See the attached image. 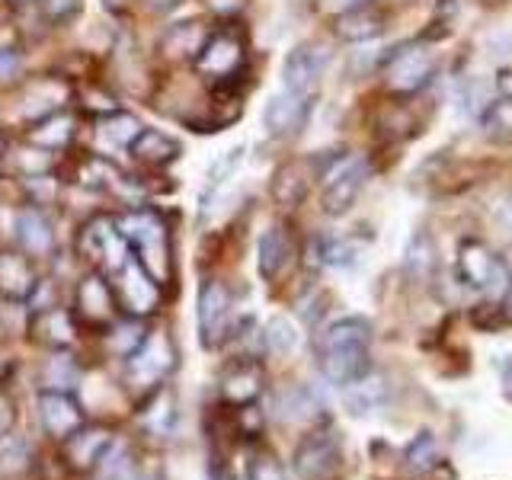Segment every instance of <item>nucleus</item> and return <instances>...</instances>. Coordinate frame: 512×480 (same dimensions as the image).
Listing matches in <instances>:
<instances>
[{"label":"nucleus","mask_w":512,"mask_h":480,"mask_svg":"<svg viewBox=\"0 0 512 480\" xmlns=\"http://www.w3.org/2000/svg\"><path fill=\"white\" fill-rule=\"evenodd\" d=\"M407 266L413 276L426 279L432 269H436V250H432V240L426 234H416L413 244L407 247Z\"/></svg>","instance_id":"c756f323"},{"label":"nucleus","mask_w":512,"mask_h":480,"mask_svg":"<svg viewBox=\"0 0 512 480\" xmlns=\"http://www.w3.org/2000/svg\"><path fill=\"white\" fill-rule=\"evenodd\" d=\"M228 317H231V292L224 282L208 279L199 292V333L202 343L212 349L224 340V330H228Z\"/></svg>","instance_id":"f8f14e48"},{"label":"nucleus","mask_w":512,"mask_h":480,"mask_svg":"<svg viewBox=\"0 0 512 480\" xmlns=\"http://www.w3.org/2000/svg\"><path fill=\"white\" fill-rule=\"evenodd\" d=\"M100 135L109 138L116 148H132V141L141 135V122L128 112H112L109 119L100 122Z\"/></svg>","instance_id":"cd10ccee"},{"label":"nucleus","mask_w":512,"mask_h":480,"mask_svg":"<svg viewBox=\"0 0 512 480\" xmlns=\"http://www.w3.org/2000/svg\"><path fill=\"white\" fill-rule=\"evenodd\" d=\"M39 7H42V13L48 16V20H68L71 13H77V7H80V0H39Z\"/></svg>","instance_id":"c9c22d12"},{"label":"nucleus","mask_w":512,"mask_h":480,"mask_svg":"<svg viewBox=\"0 0 512 480\" xmlns=\"http://www.w3.org/2000/svg\"><path fill=\"white\" fill-rule=\"evenodd\" d=\"M311 106H314L311 96H304V93H292V90L276 93L263 109L266 132L276 135V138H288V135L301 132L304 122H308V116H311Z\"/></svg>","instance_id":"ddd939ff"},{"label":"nucleus","mask_w":512,"mask_h":480,"mask_svg":"<svg viewBox=\"0 0 512 480\" xmlns=\"http://www.w3.org/2000/svg\"><path fill=\"white\" fill-rule=\"evenodd\" d=\"M4 333H7V327H4V320H0V340H4Z\"/></svg>","instance_id":"a18cd8bd"},{"label":"nucleus","mask_w":512,"mask_h":480,"mask_svg":"<svg viewBox=\"0 0 512 480\" xmlns=\"http://www.w3.org/2000/svg\"><path fill=\"white\" fill-rule=\"evenodd\" d=\"M304 192H308V170H304V164H282L276 176H272V199L282 208L298 205Z\"/></svg>","instance_id":"393cba45"},{"label":"nucleus","mask_w":512,"mask_h":480,"mask_svg":"<svg viewBox=\"0 0 512 480\" xmlns=\"http://www.w3.org/2000/svg\"><path fill=\"white\" fill-rule=\"evenodd\" d=\"M13 420H16V410L7 397H0V436H7V432L13 429Z\"/></svg>","instance_id":"e433bc0d"},{"label":"nucleus","mask_w":512,"mask_h":480,"mask_svg":"<svg viewBox=\"0 0 512 480\" xmlns=\"http://www.w3.org/2000/svg\"><path fill=\"white\" fill-rule=\"evenodd\" d=\"M39 288V272L26 253L0 250V298L7 301H29Z\"/></svg>","instance_id":"dca6fc26"},{"label":"nucleus","mask_w":512,"mask_h":480,"mask_svg":"<svg viewBox=\"0 0 512 480\" xmlns=\"http://www.w3.org/2000/svg\"><path fill=\"white\" fill-rule=\"evenodd\" d=\"M404 458H407L410 471L429 474V471H436L442 464V445H439L436 436H432V432H420V436H413V442L407 445Z\"/></svg>","instance_id":"a878e982"},{"label":"nucleus","mask_w":512,"mask_h":480,"mask_svg":"<svg viewBox=\"0 0 512 480\" xmlns=\"http://www.w3.org/2000/svg\"><path fill=\"white\" fill-rule=\"evenodd\" d=\"M176 151H180V144H176L170 135L157 132V128H141V135L132 141V154L148 167L170 164V160L176 157Z\"/></svg>","instance_id":"b1692460"},{"label":"nucleus","mask_w":512,"mask_h":480,"mask_svg":"<svg viewBox=\"0 0 512 480\" xmlns=\"http://www.w3.org/2000/svg\"><path fill=\"white\" fill-rule=\"evenodd\" d=\"M23 77V55L16 48H0V87H10Z\"/></svg>","instance_id":"72a5a7b5"},{"label":"nucleus","mask_w":512,"mask_h":480,"mask_svg":"<svg viewBox=\"0 0 512 480\" xmlns=\"http://www.w3.org/2000/svg\"><path fill=\"white\" fill-rule=\"evenodd\" d=\"M432 74H436V58H432V52H426L423 45L397 48L388 58V64H384V84L400 96L420 93L432 80Z\"/></svg>","instance_id":"6e6552de"},{"label":"nucleus","mask_w":512,"mask_h":480,"mask_svg":"<svg viewBox=\"0 0 512 480\" xmlns=\"http://www.w3.org/2000/svg\"><path fill=\"white\" fill-rule=\"evenodd\" d=\"M496 90H500L503 100H512V68L496 74Z\"/></svg>","instance_id":"4c0bfd02"},{"label":"nucleus","mask_w":512,"mask_h":480,"mask_svg":"<svg viewBox=\"0 0 512 480\" xmlns=\"http://www.w3.org/2000/svg\"><path fill=\"white\" fill-rule=\"evenodd\" d=\"M295 263V240L288 234L285 224H272V228L260 237V272L263 279L276 282L285 276Z\"/></svg>","instance_id":"f3484780"},{"label":"nucleus","mask_w":512,"mask_h":480,"mask_svg":"<svg viewBox=\"0 0 512 480\" xmlns=\"http://www.w3.org/2000/svg\"><path fill=\"white\" fill-rule=\"evenodd\" d=\"M119 231L125 237L128 250L135 253V260L148 269V276L160 285L170 279V240H167V224L151 208H138L128 212L119 221Z\"/></svg>","instance_id":"f03ea898"},{"label":"nucleus","mask_w":512,"mask_h":480,"mask_svg":"<svg viewBox=\"0 0 512 480\" xmlns=\"http://www.w3.org/2000/svg\"><path fill=\"white\" fill-rule=\"evenodd\" d=\"M320 256H324V263H330V266H346L349 260H352V247L346 244V240H324L320 244Z\"/></svg>","instance_id":"f704fd0d"},{"label":"nucleus","mask_w":512,"mask_h":480,"mask_svg":"<svg viewBox=\"0 0 512 480\" xmlns=\"http://www.w3.org/2000/svg\"><path fill=\"white\" fill-rule=\"evenodd\" d=\"M103 4H106V7H109V10H116V7H119V4H122V0H103Z\"/></svg>","instance_id":"c03bdc74"},{"label":"nucleus","mask_w":512,"mask_h":480,"mask_svg":"<svg viewBox=\"0 0 512 480\" xmlns=\"http://www.w3.org/2000/svg\"><path fill=\"white\" fill-rule=\"evenodd\" d=\"M16 240H20V247L32 256H48L55 250L52 221L42 212H36V208H26V212L16 218Z\"/></svg>","instance_id":"5701e85b"},{"label":"nucleus","mask_w":512,"mask_h":480,"mask_svg":"<svg viewBox=\"0 0 512 480\" xmlns=\"http://www.w3.org/2000/svg\"><path fill=\"white\" fill-rule=\"evenodd\" d=\"M458 279L474 288V292L487 295H506L509 288V269L487 244L480 240H464L458 247Z\"/></svg>","instance_id":"39448f33"},{"label":"nucleus","mask_w":512,"mask_h":480,"mask_svg":"<svg viewBox=\"0 0 512 480\" xmlns=\"http://www.w3.org/2000/svg\"><path fill=\"white\" fill-rule=\"evenodd\" d=\"M368 180V160L362 157H336V164L324 173V192H320V208L327 215L340 218L356 205L359 192Z\"/></svg>","instance_id":"423d86ee"},{"label":"nucleus","mask_w":512,"mask_h":480,"mask_svg":"<svg viewBox=\"0 0 512 480\" xmlns=\"http://www.w3.org/2000/svg\"><path fill=\"white\" fill-rule=\"evenodd\" d=\"M202 45H205V32H202V26H196V23H180V26H173V29L167 32V39H164V55L173 58V61H180V58H196Z\"/></svg>","instance_id":"bb28decb"},{"label":"nucleus","mask_w":512,"mask_h":480,"mask_svg":"<svg viewBox=\"0 0 512 480\" xmlns=\"http://www.w3.org/2000/svg\"><path fill=\"white\" fill-rule=\"evenodd\" d=\"M77 135V119L71 112L55 109L36 122V128H29V144H39L45 151H61L68 148L71 138Z\"/></svg>","instance_id":"412c9836"},{"label":"nucleus","mask_w":512,"mask_h":480,"mask_svg":"<svg viewBox=\"0 0 512 480\" xmlns=\"http://www.w3.org/2000/svg\"><path fill=\"white\" fill-rule=\"evenodd\" d=\"M368 343L372 327L365 317H343L324 330L317 343L320 372L330 384H356L368 375Z\"/></svg>","instance_id":"f257e3e1"},{"label":"nucleus","mask_w":512,"mask_h":480,"mask_svg":"<svg viewBox=\"0 0 512 480\" xmlns=\"http://www.w3.org/2000/svg\"><path fill=\"white\" fill-rule=\"evenodd\" d=\"M263 391V368L256 362H237L221 375V397L234 407L253 404Z\"/></svg>","instance_id":"6ab92c4d"},{"label":"nucleus","mask_w":512,"mask_h":480,"mask_svg":"<svg viewBox=\"0 0 512 480\" xmlns=\"http://www.w3.org/2000/svg\"><path fill=\"white\" fill-rule=\"evenodd\" d=\"M13 167L23 176H32V180H36V176H42L48 167H52V154H48L45 148H39V144H29L26 151H20L13 157Z\"/></svg>","instance_id":"2f4dec72"},{"label":"nucleus","mask_w":512,"mask_h":480,"mask_svg":"<svg viewBox=\"0 0 512 480\" xmlns=\"http://www.w3.org/2000/svg\"><path fill=\"white\" fill-rule=\"evenodd\" d=\"M240 64H244V42H240L237 32H215V36L205 39L196 55V68L208 80L231 77L240 71Z\"/></svg>","instance_id":"9d476101"},{"label":"nucleus","mask_w":512,"mask_h":480,"mask_svg":"<svg viewBox=\"0 0 512 480\" xmlns=\"http://www.w3.org/2000/svg\"><path fill=\"white\" fill-rule=\"evenodd\" d=\"M32 336L52 349H68L77 336L74 314L64 308H48V311L36 314V320H32Z\"/></svg>","instance_id":"4be33fe9"},{"label":"nucleus","mask_w":512,"mask_h":480,"mask_svg":"<svg viewBox=\"0 0 512 480\" xmlns=\"http://www.w3.org/2000/svg\"><path fill=\"white\" fill-rule=\"evenodd\" d=\"M333 461H336V432L333 429L311 432L295 452V468L304 480L317 477V474H330Z\"/></svg>","instance_id":"a211bd4d"},{"label":"nucleus","mask_w":512,"mask_h":480,"mask_svg":"<svg viewBox=\"0 0 512 480\" xmlns=\"http://www.w3.org/2000/svg\"><path fill=\"white\" fill-rule=\"evenodd\" d=\"M119 304L112 295V285L106 282L103 272H93L74 292V317L84 320L87 327H112L116 324Z\"/></svg>","instance_id":"1a4fd4ad"},{"label":"nucleus","mask_w":512,"mask_h":480,"mask_svg":"<svg viewBox=\"0 0 512 480\" xmlns=\"http://www.w3.org/2000/svg\"><path fill=\"white\" fill-rule=\"evenodd\" d=\"M112 445V429L109 426H80L64 439V461L71 471H96Z\"/></svg>","instance_id":"4468645a"},{"label":"nucleus","mask_w":512,"mask_h":480,"mask_svg":"<svg viewBox=\"0 0 512 480\" xmlns=\"http://www.w3.org/2000/svg\"><path fill=\"white\" fill-rule=\"evenodd\" d=\"M500 221H503V228H506V231L512 234V199H509V202H506V205L500 208Z\"/></svg>","instance_id":"ea45409f"},{"label":"nucleus","mask_w":512,"mask_h":480,"mask_svg":"<svg viewBox=\"0 0 512 480\" xmlns=\"http://www.w3.org/2000/svg\"><path fill=\"white\" fill-rule=\"evenodd\" d=\"M247 480H285V468L279 464V458L260 448V452L250 455V464H247Z\"/></svg>","instance_id":"7c9ffc66"},{"label":"nucleus","mask_w":512,"mask_h":480,"mask_svg":"<svg viewBox=\"0 0 512 480\" xmlns=\"http://www.w3.org/2000/svg\"><path fill=\"white\" fill-rule=\"evenodd\" d=\"M295 340H298V336H295V327L288 324L285 317H272V320H269V327H266V343H269L272 352H288V349L295 346Z\"/></svg>","instance_id":"473e14b6"},{"label":"nucleus","mask_w":512,"mask_h":480,"mask_svg":"<svg viewBox=\"0 0 512 480\" xmlns=\"http://www.w3.org/2000/svg\"><path fill=\"white\" fill-rule=\"evenodd\" d=\"M112 279H116L112 282V295H116L119 311H125L128 317H148L157 311L160 285L148 276V269H144L135 256Z\"/></svg>","instance_id":"0eeeda50"},{"label":"nucleus","mask_w":512,"mask_h":480,"mask_svg":"<svg viewBox=\"0 0 512 480\" xmlns=\"http://www.w3.org/2000/svg\"><path fill=\"white\" fill-rule=\"evenodd\" d=\"M368 4V0H324V7L330 10H349V7H362Z\"/></svg>","instance_id":"58836bf2"},{"label":"nucleus","mask_w":512,"mask_h":480,"mask_svg":"<svg viewBox=\"0 0 512 480\" xmlns=\"http://www.w3.org/2000/svg\"><path fill=\"white\" fill-rule=\"evenodd\" d=\"M308 480H340V477H333V474H317V477H308Z\"/></svg>","instance_id":"37998d69"},{"label":"nucleus","mask_w":512,"mask_h":480,"mask_svg":"<svg viewBox=\"0 0 512 480\" xmlns=\"http://www.w3.org/2000/svg\"><path fill=\"white\" fill-rule=\"evenodd\" d=\"M77 250L84 260H90L103 276H116V272L132 260L125 237L119 231V224L112 218H93L84 231H80Z\"/></svg>","instance_id":"20e7f679"},{"label":"nucleus","mask_w":512,"mask_h":480,"mask_svg":"<svg viewBox=\"0 0 512 480\" xmlns=\"http://www.w3.org/2000/svg\"><path fill=\"white\" fill-rule=\"evenodd\" d=\"M324 68H327V52L320 45L304 42V45L292 48L288 58H285V68H282L285 90L314 96L320 77H324Z\"/></svg>","instance_id":"9b49d317"},{"label":"nucleus","mask_w":512,"mask_h":480,"mask_svg":"<svg viewBox=\"0 0 512 480\" xmlns=\"http://www.w3.org/2000/svg\"><path fill=\"white\" fill-rule=\"evenodd\" d=\"M39 423L52 439H68L84 426V413L68 391H45L39 394Z\"/></svg>","instance_id":"2eb2a0df"},{"label":"nucleus","mask_w":512,"mask_h":480,"mask_svg":"<svg viewBox=\"0 0 512 480\" xmlns=\"http://www.w3.org/2000/svg\"><path fill=\"white\" fill-rule=\"evenodd\" d=\"M484 132L490 135V138H503V141H509L512 138V100H493L487 109H484Z\"/></svg>","instance_id":"c85d7f7f"},{"label":"nucleus","mask_w":512,"mask_h":480,"mask_svg":"<svg viewBox=\"0 0 512 480\" xmlns=\"http://www.w3.org/2000/svg\"><path fill=\"white\" fill-rule=\"evenodd\" d=\"M503 320H509V324H512V282H509V288H506V298H503Z\"/></svg>","instance_id":"a19ab883"},{"label":"nucleus","mask_w":512,"mask_h":480,"mask_svg":"<svg viewBox=\"0 0 512 480\" xmlns=\"http://www.w3.org/2000/svg\"><path fill=\"white\" fill-rule=\"evenodd\" d=\"M148 7H154V10H167V7H173V4H180V0H144Z\"/></svg>","instance_id":"79ce46f5"},{"label":"nucleus","mask_w":512,"mask_h":480,"mask_svg":"<svg viewBox=\"0 0 512 480\" xmlns=\"http://www.w3.org/2000/svg\"><path fill=\"white\" fill-rule=\"evenodd\" d=\"M176 365V349L164 330L141 336V343L125 359V384L135 394H154Z\"/></svg>","instance_id":"7ed1b4c3"},{"label":"nucleus","mask_w":512,"mask_h":480,"mask_svg":"<svg viewBox=\"0 0 512 480\" xmlns=\"http://www.w3.org/2000/svg\"><path fill=\"white\" fill-rule=\"evenodd\" d=\"M333 32H336V39H343V42H368L384 32V13L368 4L340 10L333 20Z\"/></svg>","instance_id":"aec40b11"}]
</instances>
